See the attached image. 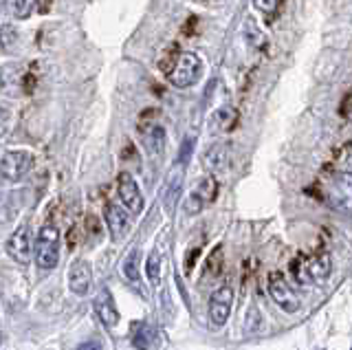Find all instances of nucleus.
I'll return each instance as SVG.
<instances>
[{
    "label": "nucleus",
    "instance_id": "6",
    "mask_svg": "<svg viewBox=\"0 0 352 350\" xmlns=\"http://www.w3.org/2000/svg\"><path fill=\"white\" fill-rule=\"evenodd\" d=\"M117 196H119L121 205H124L130 214L143 212V194L139 190L137 181L132 179L128 172H121L117 177Z\"/></svg>",
    "mask_w": 352,
    "mask_h": 350
},
{
    "label": "nucleus",
    "instance_id": "21",
    "mask_svg": "<svg viewBox=\"0 0 352 350\" xmlns=\"http://www.w3.org/2000/svg\"><path fill=\"white\" fill-rule=\"evenodd\" d=\"M194 192L201 196L205 203H212L216 196H218V183H216L214 177H205V179H201V183L196 185Z\"/></svg>",
    "mask_w": 352,
    "mask_h": 350
},
{
    "label": "nucleus",
    "instance_id": "18",
    "mask_svg": "<svg viewBox=\"0 0 352 350\" xmlns=\"http://www.w3.org/2000/svg\"><path fill=\"white\" fill-rule=\"evenodd\" d=\"M9 5H11V14H14V18L27 20L38 9V0H9Z\"/></svg>",
    "mask_w": 352,
    "mask_h": 350
},
{
    "label": "nucleus",
    "instance_id": "11",
    "mask_svg": "<svg viewBox=\"0 0 352 350\" xmlns=\"http://www.w3.org/2000/svg\"><path fill=\"white\" fill-rule=\"evenodd\" d=\"M93 306H95V313H97L99 320H102V324H104V326L113 328V326H117V324H119V311H117V304H115L113 295H110V291H108V289H104V291H99V293H97V298H95Z\"/></svg>",
    "mask_w": 352,
    "mask_h": 350
},
{
    "label": "nucleus",
    "instance_id": "17",
    "mask_svg": "<svg viewBox=\"0 0 352 350\" xmlns=\"http://www.w3.org/2000/svg\"><path fill=\"white\" fill-rule=\"evenodd\" d=\"M225 267V256H223V247H216L212 254H209L207 262H205V278L214 280L223 273Z\"/></svg>",
    "mask_w": 352,
    "mask_h": 350
},
{
    "label": "nucleus",
    "instance_id": "23",
    "mask_svg": "<svg viewBox=\"0 0 352 350\" xmlns=\"http://www.w3.org/2000/svg\"><path fill=\"white\" fill-rule=\"evenodd\" d=\"M207 203L198 196L196 192H192L190 196H187V201H185V212L190 214V216H196V214H201L203 212V207H205Z\"/></svg>",
    "mask_w": 352,
    "mask_h": 350
},
{
    "label": "nucleus",
    "instance_id": "3",
    "mask_svg": "<svg viewBox=\"0 0 352 350\" xmlns=\"http://www.w3.org/2000/svg\"><path fill=\"white\" fill-rule=\"evenodd\" d=\"M36 262L44 271H51L60 262V232L58 227L44 225L36 238Z\"/></svg>",
    "mask_w": 352,
    "mask_h": 350
},
{
    "label": "nucleus",
    "instance_id": "8",
    "mask_svg": "<svg viewBox=\"0 0 352 350\" xmlns=\"http://www.w3.org/2000/svg\"><path fill=\"white\" fill-rule=\"evenodd\" d=\"M7 254L14 258L20 265H29L31 262V234H29V227L27 225H20L14 234L9 236L7 240Z\"/></svg>",
    "mask_w": 352,
    "mask_h": 350
},
{
    "label": "nucleus",
    "instance_id": "7",
    "mask_svg": "<svg viewBox=\"0 0 352 350\" xmlns=\"http://www.w3.org/2000/svg\"><path fill=\"white\" fill-rule=\"evenodd\" d=\"M33 166V155L29 150H7L3 155V179L20 181Z\"/></svg>",
    "mask_w": 352,
    "mask_h": 350
},
{
    "label": "nucleus",
    "instance_id": "19",
    "mask_svg": "<svg viewBox=\"0 0 352 350\" xmlns=\"http://www.w3.org/2000/svg\"><path fill=\"white\" fill-rule=\"evenodd\" d=\"M139 260H141V251L137 247L130 249V254L124 260V276L130 282H139Z\"/></svg>",
    "mask_w": 352,
    "mask_h": 350
},
{
    "label": "nucleus",
    "instance_id": "10",
    "mask_svg": "<svg viewBox=\"0 0 352 350\" xmlns=\"http://www.w3.org/2000/svg\"><path fill=\"white\" fill-rule=\"evenodd\" d=\"M106 225H108V232L113 236V240L124 238L128 227H130V216L126 212L124 205H117V203H110L106 207Z\"/></svg>",
    "mask_w": 352,
    "mask_h": 350
},
{
    "label": "nucleus",
    "instance_id": "1",
    "mask_svg": "<svg viewBox=\"0 0 352 350\" xmlns=\"http://www.w3.org/2000/svg\"><path fill=\"white\" fill-rule=\"evenodd\" d=\"M291 271L297 282L304 284V287H311V284L322 282L330 276V271H333V260H330L328 251H315V254L308 258L293 260Z\"/></svg>",
    "mask_w": 352,
    "mask_h": 350
},
{
    "label": "nucleus",
    "instance_id": "2",
    "mask_svg": "<svg viewBox=\"0 0 352 350\" xmlns=\"http://www.w3.org/2000/svg\"><path fill=\"white\" fill-rule=\"evenodd\" d=\"M201 78H203V60L192 51L181 53L168 73V80L174 89H190V86L198 84Z\"/></svg>",
    "mask_w": 352,
    "mask_h": 350
},
{
    "label": "nucleus",
    "instance_id": "22",
    "mask_svg": "<svg viewBox=\"0 0 352 350\" xmlns=\"http://www.w3.org/2000/svg\"><path fill=\"white\" fill-rule=\"evenodd\" d=\"M335 183H337L339 192L344 194L346 203L352 207V172H348V170L337 172V174H335Z\"/></svg>",
    "mask_w": 352,
    "mask_h": 350
},
{
    "label": "nucleus",
    "instance_id": "24",
    "mask_svg": "<svg viewBox=\"0 0 352 350\" xmlns=\"http://www.w3.org/2000/svg\"><path fill=\"white\" fill-rule=\"evenodd\" d=\"M253 7L262 14H275V9H278V0H253Z\"/></svg>",
    "mask_w": 352,
    "mask_h": 350
},
{
    "label": "nucleus",
    "instance_id": "25",
    "mask_svg": "<svg viewBox=\"0 0 352 350\" xmlns=\"http://www.w3.org/2000/svg\"><path fill=\"white\" fill-rule=\"evenodd\" d=\"M194 137L190 139V137H187L185 139V144H183V150H181V166H185V163H187V159H190V155H192V150H194Z\"/></svg>",
    "mask_w": 352,
    "mask_h": 350
},
{
    "label": "nucleus",
    "instance_id": "13",
    "mask_svg": "<svg viewBox=\"0 0 352 350\" xmlns=\"http://www.w3.org/2000/svg\"><path fill=\"white\" fill-rule=\"evenodd\" d=\"M181 192H183V168L174 170L170 174V181L165 185V194H163V205L168 212L176 210V203L181 199Z\"/></svg>",
    "mask_w": 352,
    "mask_h": 350
},
{
    "label": "nucleus",
    "instance_id": "15",
    "mask_svg": "<svg viewBox=\"0 0 352 350\" xmlns=\"http://www.w3.org/2000/svg\"><path fill=\"white\" fill-rule=\"evenodd\" d=\"M157 342V328L150 326L148 322H141L135 326V333H132V346L137 350H150Z\"/></svg>",
    "mask_w": 352,
    "mask_h": 350
},
{
    "label": "nucleus",
    "instance_id": "12",
    "mask_svg": "<svg viewBox=\"0 0 352 350\" xmlns=\"http://www.w3.org/2000/svg\"><path fill=\"white\" fill-rule=\"evenodd\" d=\"M229 163V146L227 144H214L212 148L205 150L203 155V168L209 172L225 170Z\"/></svg>",
    "mask_w": 352,
    "mask_h": 350
},
{
    "label": "nucleus",
    "instance_id": "28",
    "mask_svg": "<svg viewBox=\"0 0 352 350\" xmlns=\"http://www.w3.org/2000/svg\"><path fill=\"white\" fill-rule=\"evenodd\" d=\"M344 115L352 119V91H350V95L346 97V102H344Z\"/></svg>",
    "mask_w": 352,
    "mask_h": 350
},
{
    "label": "nucleus",
    "instance_id": "16",
    "mask_svg": "<svg viewBox=\"0 0 352 350\" xmlns=\"http://www.w3.org/2000/svg\"><path fill=\"white\" fill-rule=\"evenodd\" d=\"M236 122V111L231 106H225V108H218V111L212 115V119H209V130H212L214 135L218 133H227V130L234 126Z\"/></svg>",
    "mask_w": 352,
    "mask_h": 350
},
{
    "label": "nucleus",
    "instance_id": "14",
    "mask_svg": "<svg viewBox=\"0 0 352 350\" xmlns=\"http://www.w3.org/2000/svg\"><path fill=\"white\" fill-rule=\"evenodd\" d=\"M143 146H146V150L150 152V155H161V152L165 150V130L163 126L154 124L150 128L143 130Z\"/></svg>",
    "mask_w": 352,
    "mask_h": 350
},
{
    "label": "nucleus",
    "instance_id": "27",
    "mask_svg": "<svg viewBox=\"0 0 352 350\" xmlns=\"http://www.w3.org/2000/svg\"><path fill=\"white\" fill-rule=\"evenodd\" d=\"M341 163L348 168V172H352V146H348L344 152H341Z\"/></svg>",
    "mask_w": 352,
    "mask_h": 350
},
{
    "label": "nucleus",
    "instance_id": "20",
    "mask_svg": "<svg viewBox=\"0 0 352 350\" xmlns=\"http://www.w3.org/2000/svg\"><path fill=\"white\" fill-rule=\"evenodd\" d=\"M146 273H148V280H150L152 287H157V284L161 282V254L157 249L150 251L148 262H146Z\"/></svg>",
    "mask_w": 352,
    "mask_h": 350
},
{
    "label": "nucleus",
    "instance_id": "26",
    "mask_svg": "<svg viewBox=\"0 0 352 350\" xmlns=\"http://www.w3.org/2000/svg\"><path fill=\"white\" fill-rule=\"evenodd\" d=\"M75 350H102V344H99L97 339H86V342L80 344Z\"/></svg>",
    "mask_w": 352,
    "mask_h": 350
},
{
    "label": "nucleus",
    "instance_id": "9",
    "mask_svg": "<svg viewBox=\"0 0 352 350\" xmlns=\"http://www.w3.org/2000/svg\"><path fill=\"white\" fill-rule=\"evenodd\" d=\"M93 284V271L86 260H75L69 269V289L75 295H86Z\"/></svg>",
    "mask_w": 352,
    "mask_h": 350
},
{
    "label": "nucleus",
    "instance_id": "4",
    "mask_svg": "<svg viewBox=\"0 0 352 350\" xmlns=\"http://www.w3.org/2000/svg\"><path fill=\"white\" fill-rule=\"evenodd\" d=\"M269 293H271L273 302L278 304L284 313H291L293 315V313L300 311L302 302L293 293V289L289 287V284H286V280L282 278L280 271H271L269 273Z\"/></svg>",
    "mask_w": 352,
    "mask_h": 350
},
{
    "label": "nucleus",
    "instance_id": "5",
    "mask_svg": "<svg viewBox=\"0 0 352 350\" xmlns=\"http://www.w3.org/2000/svg\"><path fill=\"white\" fill-rule=\"evenodd\" d=\"M231 306H234V289L229 284L212 293V298H209V320H212L216 328L227 324L231 315Z\"/></svg>",
    "mask_w": 352,
    "mask_h": 350
}]
</instances>
